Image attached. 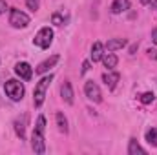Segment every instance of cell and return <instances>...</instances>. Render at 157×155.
Returning a JSON list of instances; mask_svg holds the SVG:
<instances>
[{"mask_svg":"<svg viewBox=\"0 0 157 155\" xmlns=\"http://www.w3.org/2000/svg\"><path fill=\"white\" fill-rule=\"evenodd\" d=\"M44 131H46V117L39 115L37 124H35V130H33V135H31V148H33V152H35V153H40V155L46 152Z\"/></svg>","mask_w":157,"mask_h":155,"instance_id":"obj_1","label":"cell"},{"mask_svg":"<svg viewBox=\"0 0 157 155\" xmlns=\"http://www.w3.org/2000/svg\"><path fill=\"white\" fill-rule=\"evenodd\" d=\"M51 80H53V75L49 73V75L42 77L39 82H37V86H35V89H33V104H35V108H40V106L44 104L46 91H48V88H49Z\"/></svg>","mask_w":157,"mask_h":155,"instance_id":"obj_2","label":"cell"},{"mask_svg":"<svg viewBox=\"0 0 157 155\" xmlns=\"http://www.w3.org/2000/svg\"><path fill=\"white\" fill-rule=\"evenodd\" d=\"M4 91H6V95H7L13 102L22 100V97H24V93H26L24 84H22V82H18V80H15V78H11V80H7V82H6Z\"/></svg>","mask_w":157,"mask_h":155,"instance_id":"obj_3","label":"cell"},{"mask_svg":"<svg viewBox=\"0 0 157 155\" xmlns=\"http://www.w3.org/2000/svg\"><path fill=\"white\" fill-rule=\"evenodd\" d=\"M51 42H53V29L51 28H42L39 33L35 35V39H33V44L40 47V49H48L49 46H51Z\"/></svg>","mask_w":157,"mask_h":155,"instance_id":"obj_4","label":"cell"},{"mask_svg":"<svg viewBox=\"0 0 157 155\" xmlns=\"http://www.w3.org/2000/svg\"><path fill=\"white\" fill-rule=\"evenodd\" d=\"M9 24L15 28V29H20V28H26L29 24V17L20 11V9H11L9 11Z\"/></svg>","mask_w":157,"mask_h":155,"instance_id":"obj_5","label":"cell"},{"mask_svg":"<svg viewBox=\"0 0 157 155\" xmlns=\"http://www.w3.org/2000/svg\"><path fill=\"white\" fill-rule=\"evenodd\" d=\"M84 93H86V97H88L91 102H101V100H102L101 88H99L93 80H88V82L84 84Z\"/></svg>","mask_w":157,"mask_h":155,"instance_id":"obj_6","label":"cell"},{"mask_svg":"<svg viewBox=\"0 0 157 155\" xmlns=\"http://www.w3.org/2000/svg\"><path fill=\"white\" fill-rule=\"evenodd\" d=\"M15 73L22 78V80H29V78L33 77V68H31L28 62H17Z\"/></svg>","mask_w":157,"mask_h":155,"instance_id":"obj_7","label":"cell"},{"mask_svg":"<svg viewBox=\"0 0 157 155\" xmlns=\"http://www.w3.org/2000/svg\"><path fill=\"white\" fill-rule=\"evenodd\" d=\"M60 97H62V100L66 102V104H73V88H71V84L68 82V80H64L62 82V86H60Z\"/></svg>","mask_w":157,"mask_h":155,"instance_id":"obj_8","label":"cell"},{"mask_svg":"<svg viewBox=\"0 0 157 155\" xmlns=\"http://www.w3.org/2000/svg\"><path fill=\"white\" fill-rule=\"evenodd\" d=\"M59 55H53V57H49V59H46L44 62H40L39 66L35 68V73H39V75H44L46 71H49V68H53L57 62H59Z\"/></svg>","mask_w":157,"mask_h":155,"instance_id":"obj_9","label":"cell"},{"mask_svg":"<svg viewBox=\"0 0 157 155\" xmlns=\"http://www.w3.org/2000/svg\"><path fill=\"white\" fill-rule=\"evenodd\" d=\"M119 78H121V75H119L117 71H112V70H108L106 73H102V82L108 86V89H115Z\"/></svg>","mask_w":157,"mask_h":155,"instance_id":"obj_10","label":"cell"},{"mask_svg":"<svg viewBox=\"0 0 157 155\" xmlns=\"http://www.w3.org/2000/svg\"><path fill=\"white\" fill-rule=\"evenodd\" d=\"M101 60H102V64H104V68H108V70H113V68L117 66V62H119L117 55H115L113 51H110V53H104Z\"/></svg>","mask_w":157,"mask_h":155,"instance_id":"obj_11","label":"cell"},{"mask_svg":"<svg viewBox=\"0 0 157 155\" xmlns=\"http://www.w3.org/2000/svg\"><path fill=\"white\" fill-rule=\"evenodd\" d=\"M128 9H130V0H113V4H112V13L113 15H121Z\"/></svg>","mask_w":157,"mask_h":155,"instance_id":"obj_12","label":"cell"},{"mask_svg":"<svg viewBox=\"0 0 157 155\" xmlns=\"http://www.w3.org/2000/svg\"><path fill=\"white\" fill-rule=\"evenodd\" d=\"M128 155H146V150L137 142V139H130V142H128Z\"/></svg>","mask_w":157,"mask_h":155,"instance_id":"obj_13","label":"cell"},{"mask_svg":"<svg viewBox=\"0 0 157 155\" xmlns=\"http://www.w3.org/2000/svg\"><path fill=\"white\" fill-rule=\"evenodd\" d=\"M104 55V44L102 42H93L91 46V60L93 62H99Z\"/></svg>","mask_w":157,"mask_h":155,"instance_id":"obj_14","label":"cell"},{"mask_svg":"<svg viewBox=\"0 0 157 155\" xmlns=\"http://www.w3.org/2000/svg\"><path fill=\"white\" fill-rule=\"evenodd\" d=\"M124 46H126V40L124 39H110L104 44V47L108 51H117V49H122Z\"/></svg>","mask_w":157,"mask_h":155,"instance_id":"obj_15","label":"cell"},{"mask_svg":"<svg viewBox=\"0 0 157 155\" xmlns=\"http://www.w3.org/2000/svg\"><path fill=\"white\" fill-rule=\"evenodd\" d=\"M55 120H57V126H59V131H60V133H68V131H70V128H68V119L64 117L62 112H57Z\"/></svg>","mask_w":157,"mask_h":155,"instance_id":"obj_16","label":"cell"},{"mask_svg":"<svg viewBox=\"0 0 157 155\" xmlns=\"http://www.w3.org/2000/svg\"><path fill=\"white\" fill-rule=\"evenodd\" d=\"M26 117L22 119V120H15V131H17V135L20 137V141H24L26 139Z\"/></svg>","mask_w":157,"mask_h":155,"instance_id":"obj_17","label":"cell"},{"mask_svg":"<svg viewBox=\"0 0 157 155\" xmlns=\"http://www.w3.org/2000/svg\"><path fill=\"white\" fill-rule=\"evenodd\" d=\"M144 139H146V142H148L150 146H157V128H150V130L146 131Z\"/></svg>","mask_w":157,"mask_h":155,"instance_id":"obj_18","label":"cell"},{"mask_svg":"<svg viewBox=\"0 0 157 155\" xmlns=\"http://www.w3.org/2000/svg\"><path fill=\"white\" fill-rule=\"evenodd\" d=\"M154 100H155V95L150 93V91H146V93L141 95V102H143V104H150V102H154Z\"/></svg>","mask_w":157,"mask_h":155,"instance_id":"obj_19","label":"cell"},{"mask_svg":"<svg viewBox=\"0 0 157 155\" xmlns=\"http://www.w3.org/2000/svg\"><path fill=\"white\" fill-rule=\"evenodd\" d=\"M51 22H53L55 26H62V24H64V18H62L60 13H53V15H51Z\"/></svg>","mask_w":157,"mask_h":155,"instance_id":"obj_20","label":"cell"},{"mask_svg":"<svg viewBox=\"0 0 157 155\" xmlns=\"http://www.w3.org/2000/svg\"><path fill=\"white\" fill-rule=\"evenodd\" d=\"M26 6L31 9V11H37L40 6V0H26Z\"/></svg>","mask_w":157,"mask_h":155,"instance_id":"obj_21","label":"cell"},{"mask_svg":"<svg viewBox=\"0 0 157 155\" xmlns=\"http://www.w3.org/2000/svg\"><path fill=\"white\" fill-rule=\"evenodd\" d=\"M88 70H90V60H84V62H82V70H80V75L88 73Z\"/></svg>","mask_w":157,"mask_h":155,"instance_id":"obj_22","label":"cell"},{"mask_svg":"<svg viewBox=\"0 0 157 155\" xmlns=\"http://www.w3.org/2000/svg\"><path fill=\"white\" fill-rule=\"evenodd\" d=\"M146 53H148V57H150V59H154V60H157V49H152V47H150V49H148Z\"/></svg>","mask_w":157,"mask_h":155,"instance_id":"obj_23","label":"cell"},{"mask_svg":"<svg viewBox=\"0 0 157 155\" xmlns=\"http://www.w3.org/2000/svg\"><path fill=\"white\" fill-rule=\"evenodd\" d=\"M6 9H7L6 0H0V15H4V13H6Z\"/></svg>","mask_w":157,"mask_h":155,"instance_id":"obj_24","label":"cell"},{"mask_svg":"<svg viewBox=\"0 0 157 155\" xmlns=\"http://www.w3.org/2000/svg\"><path fill=\"white\" fill-rule=\"evenodd\" d=\"M152 42H154V44H157V28L152 31Z\"/></svg>","mask_w":157,"mask_h":155,"instance_id":"obj_25","label":"cell"},{"mask_svg":"<svg viewBox=\"0 0 157 155\" xmlns=\"http://www.w3.org/2000/svg\"><path fill=\"white\" fill-rule=\"evenodd\" d=\"M135 51H137V44H133V46H132V47H130V55H133V53H135Z\"/></svg>","mask_w":157,"mask_h":155,"instance_id":"obj_26","label":"cell"},{"mask_svg":"<svg viewBox=\"0 0 157 155\" xmlns=\"http://www.w3.org/2000/svg\"><path fill=\"white\" fill-rule=\"evenodd\" d=\"M141 4L143 6H148V4H152V0H141Z\"/></svg>","mask_w":157,"mask_h":155,"instance_id":"obj_27","label":"cell"},{"mask_svg":"<svg viewBox=\"0 0 157 155\" xmlns=\"http://www.w3.org/2000/svg\"><path fill=\"white\" fill-rule=\"evenodd\" d=\"M152 9H157V0L155 2H152Z\"/></svg>","mask_w":157,"mask_h":155,"instance_id":"obj_28","label":"cell"}]
</instances>
